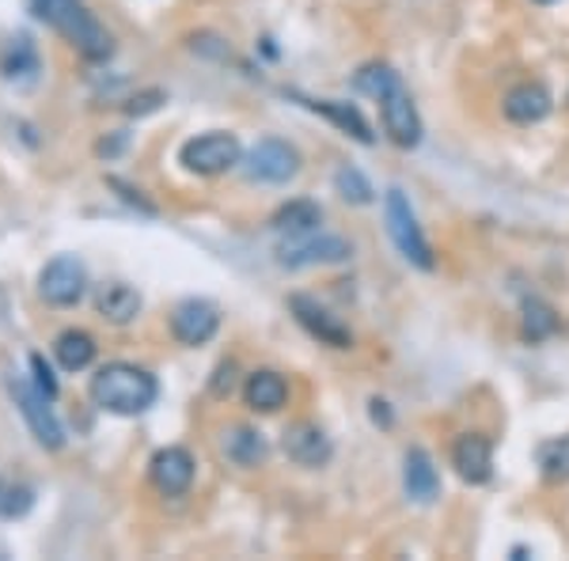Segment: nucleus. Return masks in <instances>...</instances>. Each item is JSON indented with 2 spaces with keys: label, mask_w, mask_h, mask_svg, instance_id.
<instances>
[{
  "label": "nucleus",
  "mask_w": 569,
  "mask_h": 561,
  "mask_svg": "<svg viewBox=\"0 0 569 561\" xmlns=\"http://www.w3.org/2000/svg\"><path fill=\"white\" fill-rule=\"evenodd\" d=\"M369 407H372V421H376V425H383V429H391V410H388V402H383V399H372L369 402Z\"/></svg>",
  "instance_id": "nucleus-31"
},
{
  "label": "nucleus",
  "mask_w": 569,
  "mask_h": 561,
  "mask_svg": "<svg viewBox=\"0 0 569 561\" xmlns=\"http://www.w3.org/2000/svg\"><path fill=\"white\" fill-rule=\"evenodd\" d=\"M289 311L297 315V323L308 330L316 342H323L330 349H353V334L350 327L342 323L338 315H330V311L319 303L316 297H305V292H292L289 297Z\"/></svg>",
  "instance_id": "nucleus-10"
},
{
  "label": "nucleus",
  "mask_w": 569,
  "mask_h": 561,
  "mask_svg": "<svg viewBox=\"0 0 569 561\" xmlns=\"http://www.w3.org/2000/svg\"><path fill=\"white\" fill-rule=\"evenodd\" d=\"M281 448H284V455H289L292 463L308 467V471L327 467L330 455H335V444H330V437L316 425V421H297V425L284 429L281 432Z\"/></svg>",
  "instance_id": "nucleus-13"
},
{
  "label": "nucleus",
  "mask_w": 569,
  "mask_h": 561,
  "mask_svg": "<svg viewBox=\"0 0 569 561\" xmlns=\"http://www.w3.org/2000/svg\"><path fill=\"white\" fill-rule=\"evenodd\" d=\"M31 372H34V388H39L42 394H50V399H53V394H58V380H53L50 364H46L39 353L31 357Z\"/></svg>",
  "instance_id": "nucleus-28"
},
{
  "label": "nucleus",
  "mask_w": 569,
  "mask_h": 561,
  "mask_svg": "<svg viewBox=\"0 0 569 561\" xmlns=\"http://www.w3.org/2000/svg\"><path fill=\"white\" fill-rule=\"evenodd\" d=\"M243 402L254 413H278L284 402H289V383H284V375L273 372V368H259V372L247 375Z\"/></svg>",
  "instance_id": "nucleus-19"
},
{
  "label": "nucleus",
  "mask_w": 569,
  "mask_h": 561,
  "mask_svg": "<svg viewBox=\"0 0 569 561\" xmlns=\"http://www.w3.org/2000/svg\"><path fill=\"white\" fill-rule=\"evenodd\" d=\"M335 190H338V194H342L346 201H350V206H372V201H376L372 182L365 179V174L357 171V168H350V163L335 171Z\"/></svg>",
  "instance_id": "nucleus-26"
},
{
  "label": "nucleus",
  "mask_w": 569,
  "mask_h": 561,
  "mask_svg": "<svg viewBox=\"0 0 569 561\" xmlns=\"http://www.w3.org/2000/svg\"><path fill=\"white\" fill-rule=\"evenodd\" d=\"M31 8L42 23H50L53 31H58L77 53H84L88 61H103L114 53V39H110L107 27L88 12L84 0H31Z\"/></svg>",
  "instance_id": "nucleus-2"
},
{
  "label": "nucleus",
  "mask_w": 569,
  "mask_h": 561,
  "mask_svg": "<svg viewBox=\"0 0 569 561\" xmlns=\"http://www.w3.org/2000/svg\"><path fill=\"white\" fill-rule=\"evenodd\" d=\"M501 110H505V118L517 126H539L543 118H550V110H555V96H550L539 80H525V84L505 91Z\"/></svg>",
  "instance_id": "nucleus-15"
},
{
  "label": "nucleus",
  "mask_w": 569,
  "mask_h": 561,
  "mask_svg": "<svg viewBox=\"0 0 569 561\" xmlns=\"http://www.w3.org/2000/svg\"><path fill=\"white\" fill-rule=\"evenodd\" d=\"M383 224H388V236H391V243L399 247L402 259L410 266H418V270H433L437 266L433 247H429L426 232H421V220L415 213V206H410V198L402 194L399 187H391L388 194H383Z\"/></svg>",
  "instance_id": "nucleus-3"
},
{
  "label": "nucleus",
  "mask_w": 569,
  "mask_h": 561,
  "mask_svg": "<svg viewBox=\"0 0 569 561\" xmlns=\"http://www.w3.org/2000/svg\"><path fill=\"white\" fill-rule=\"evenodd\" d=\"M217 330H220V311L209 300L190 297V300H179L176 311H171V334H176L179 345L198 349V345L213 342Z\"/></svg>",
  "instance_id": "nucleus-11"
},
{
  "label": "nucleus",
  "mask_w": 569,
  "mask_h": 561,
  "mask_svg": "<svg viewBox=\"0 0 569 561\" xmlns=\"http://www.w3.org/2000/svg\"><path fill=\"white\" fill-rule=\"evenodd\" d=\"M53 357H58V364L66 372H84L96 361V338L88 330H61L53 338Z\"/></svg>",
  "instance_id": "nucleus-22"
},
{
  "label": "nucleus",
  "mask_w": 569,
  "mask_h": 561,
  "mask_svg": "<svg viewBox=\"0 0 569 561\" xmlns=\"http://www.w3.org/2000/svg\"><path fill=\"white\" fill-rule=\"evenodd\" d=\"M243 171H247V179H254V182H270V187H281V182L297 179L300 152L292 149L289 141H278V137H262V141L243 156Z\"/></svg>",
  "instance_id": "nucleus-7"
},
{
  "label": "nucleus",
  "mask_w": 569,
  "mask_h": 561,
  "mask_svg": "<svg viewBox=\"0 0 569 561\" xmlns=\"http://www.w3.org/2000/svg\"><path fill=\"white\" fill-rule=\"evenodd\" d=\"M555 330H558V311L550 308L547 300L528 297L525 300V338L528 342H547Z\"/></svg>",
  "instance_id": "nucleus-25"
},
{
  "label": "nucleus",
  "mask_w": 569,
  "mask_h": 561,
  "mask_svg": "<svg viewBox=\"0 0 569 561\" xmlns=\"http://www.w3.org/2000/svg\"><path fill=\"white\" fill-rule=\"evenodd\" d=\"M319 224H323V209L316 201H289L270 217V228L281 236H308L319 232Z\"/></svg>",
  "instance_id": "nucleus-23"
},
{
  "label": "nucleus",
  "mask_w": 569,
  "mask_h": 561,
  "mask_svg": "<svg viewBox=\"0 0 569 561\" xmlns=\"http://www.w3.org/2000/svg\"><path fill=\"white\" fill-rule=\"evenodd\" d=\"M353 254V243H346L342 236H289V243L278 247V262L289 270H305V266H327V262H346Z\"/></svg>",
  "instance_id": "nucleus-9"
},
{
  "label": "nucleus",
  "mask_w": 569,
  "mask_h": 561,
  "mask_svg": "<svg viewBox=\"0 0 569 561\" xmlns=\"http://www.w3.org/2000/svg\"><path fill=\"white\" fill-rule=\"evenodd\" d=\"M31 512V490L27 485H0V517L16 520Z\"/></svg>",
  "instance_id": "nucleus-27"
},
{
  "label": "nucleus",
  "mask_w": 569,
  "mask_h": 561,
  "mask_svg": "<svg viewBox=\"0 0 569 561\" xmlns=\"http://www.w3.org/2000/svg\"><path fill=\"white\" fill-rule=\"evenodd\" d=\"M220 455L228 459V463L243 467V471H251V467L266 463V455H270V444H266V437L259 429L251 425H228L220 432Z\"/></svg>",
  "instance_id": "nucleus-18"
},
{
  "label": "nucleus",
  "mask_w": 569,
  "mask_h": 561,
  "mask_svg": "<svg viewBox=\"0 0 569 561\" xmlns=\"http://www.w3.org/2000/svg\"><path fill=\"white\" fill-rule=\"evenodd\" d=\"M12 394H16V407L27 418V425H31L34 440L46 448V452H58L61 444H66V429H61L58 413L50 410V394H42L39 388H31L27 380H12Z\"/></svg>",
  "instance_id": "nucleus-8"
},
{
  "label": "nucleus",
  "mask_w": 569,
  "mask_h": 561,
  "mask_svg": "<svg viewBox=\"0 0 569 561\" xmlns=\"http://www.w3.org/2000/svg\"><path fill=\"white\" fill-rule=\"evenodd\" d=\"M536 463H539V474L547 482H569V432L566 437H550L539 444L536 452Z\"/></svg>",
  "instance_id": "nucleus-24"
},
{
  "label": "nucleus",
  "mask_w": 569,
  "mask_h": 561,
  "mask_svg": "<svg viewBox=\"0 0 569 561\" xmlns=\"http://www.w3.org/2000/svg\"><path fill=\"white\" fill-rule=\"evenodd\" d=\"M536 4H555V0H536Z\"/></svg>",
  "instance_id": "nucleus-32"
},
{
  "label": "nucleus",
  "mask_w": 569,
  "mask_h": 561,
  "mask_svg": "<svg viewBox=\"0 0 569 561\" xmlns=\"http://www.w3.org/2000/svg\"><path fill=\"white\" fill-rule=\"evenodd\" d=\"M179 163H182V171H190V174L217 179V174L240 168L243 144H240V137L228 130H209V133H198V137H190V141H182Z\"/></svg>",
  "instance_id": "nucleus-4"
},
{
  "label": "nucleus",
  "mask_w": 569,
  "mask_h": 561,
  "mask_svg": "<svg viewBox=\"0 0 569 561\" xmlns=\"http://www.w3.org/2000/svg\"><path fill=\"white\" fill-rule=\"evenodd\" d=\"M380 122H383V133H388V141L395 149L410 152L421 144V137H426V126H421V114L415 107V99H410L407 84H402V77L395 80V84L383 91L380 99Z\"/></svg>",
  "instance_id": "nucleus-5"
},
{
  "label": "nucleus",
  "mask_w": 569,
  "mask_h": 561,
  "mask_svg": "<svg viewBox=\"0 0 569 561\" xmlns=\"http://www.w3.org/2000/svg\"><path fill=\"white\" fill-rule=\"evenodd\" d=\"M88 394L99 410L118 413V418H137L160 399V383L149 368L130 361H110L91 375Z\"/></svg>",
  "instance_id": "nucleus-1"
},
{
  "label": "nucleus",
  "mask_w": 569,
  "mask_h": 561,
  "mask_svg": "<svg viewBox=\"0 0 569 561\" xmlns=\"http://www.w3.org/2000/svg\"><path fill=\"white\" fill-rule=\"evenodd\" d=\"M96 308H99V315H103L107 323L126 327V323H133V319L141 315V292H137L133 284H126V281H110V284L99 289Z\"/></svg>",
  "instance_id": "nucleus-21"
},
{
  "label": "nucleus",
  "mask_w": 569,
  "mask_h": 561,
  "mask_svg": "<svg viewBox=\"0 0 569 561\" xmlns=\"http://www.w3.org/2000/svg\"><path fill=\"white\" fill-rule=\"evenodd\" d=\"M232 388H236V364L224 361V364L217 368V375H213V383H209V391H213L217 399H228V394H232Z\"/></svg>",
  "instance_id": "nucleus-29"
},
{
  "label": "nucleus",
  "mask_w": 569,
  "mask_h": 561,
  "mask_svg": "<svg viewBox=\"0 0 569 561\" xmlns=\"http://www.w3.org/2000/svg\"><path fill=\"white\" fill-rule=\"evenodd\" d=\"M160 103H163V91H141L137 99H130V107L126 110H130V114H152Z\"/></svg>",
  "instance_id": "nucleus-30"
},
{
  "label": "nucleus",
  "mask_w": 569,
  "mask_h": 561,
  "mask_svg": "<svg viewBox=\"0 0 569 561\" xmlns=\"http://www.w3.org/2000/svg\"><path fill=\"white\" fill-rule=\"evenodd\" d=\"M149 482L163 497H182L194 485V455L179 444L160 448V452L149 459Z\"/></svg>",
  "instance_id": "nucleus-12"
},
{
  "label": "nucleus",
  "mask_w": 569,
  "mask_h": 561,
  "mask_svg": "<svg viewBox=\"0 0 569 561\" xmlns=\"http://www.w3.org/2000/svg\"><path fill=\"white\" fill-rule=\"evenodd\" d=\"M292 99H300V103H305L308 110L323 114L327 122H335L338 130H342L346 137H353V141H361V144H372L376 141L372 126L365 122V114L353 103H338V99H305V96H292Z\"/></svg>",
  "instance_id": "nucleus-20"
},
{
  "label": "nucleus",
  "mask_w": 569,
  "mask_h": 561,
  "mask_svg": "<svg viewBox=\"0 0 569 561\" xmlns=\"http://www.w3.org/2000/svg\"><path fill=\"white\" fill-rule=\"evenodd\" d=\"M452 467L467 485H486L493 478V440L486 432H460L452 444Z\"/></svg>",
  "instance_id": "nucleus-14"
},
{
  "label": "nucleus",
  "mask_w": 569,
  "mask_h": 561,
  "mask_svg": "<svg viewBox=\"0 0 569 561\" xmlns=\"http://www.w3.org/2000/svg\"><path fill=\"white\" fill-rule=\"evenodd\" d=\"M402 490L418 504H433L440 497V471L426 448H410L402 459Z\"/></svg>",
  "instance_id": "nucleus-17"
},
{
  "label": "nucleus",
  "mask_w": 569,
  "mask_h": 561,
  "mask_svg": "<svg viewBox=\"0 0 569 561\" xmlns=\"http://www.w3.org/2000/svg\"><path fill=\"white\" fill-rule=\"evenodd\" d=\"M0 72H4L8 84L16 88H34L42 77V58L39 46L31 42V34H12L0 50Z\"/></svg>",
  "instance_id": "nucleus-16"
},
{
  "label": "nucleus",
  "mask_w": 569,
  "mask_h": 561,
  "mask_svg": "<svg viewBox=\"0 0 569 561\" xmlns=\"http://www.w3.org/2000/svg\"><path fill=\"white\" fill-rule=\"evenodd\" d=\"M39 292L53 308H77L88 292V270L77 254H58L53 262L42 266L39 273Z\"/></svg>",
  "instance_id": "nucleus-6"
}]
</instances>
